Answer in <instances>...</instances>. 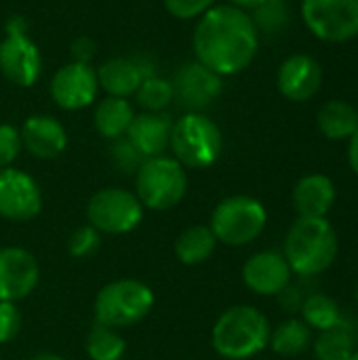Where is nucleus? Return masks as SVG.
Instances as JSON below:
<instances>
[{
  "label": "nucleus",
  "mask_w": 358,
  "mask_h": 360,
  "mask_svg": "<svg viewBox=\"0 0 358 360\" xmlns=\"http://www.w3.org/2000/svg\"><path fill=\"white\" fill-rule=\"evenodd\" d=\"M196 61L219 76L243 72L255 59L260 32L245 11L219 4L200 15L194 30Z\"/></svg>",
  "instance_id": "obj_1"
},
{
  "label": "nucleus",
  "mask_w": 358,
  "mask_h": 360,
  "mask_svg": "<svg viewBox=\"0 0 358 360\" xmlns=\"http://www.w3.org/2000/svg\"><path fill=\"white\" fill-rule=\"evenodd\" d=\"M338 234L327 217H298L285 238V259L300 276L323 274L338 257Z\"/></svg>",
  "instance_id": "obj_2"
},
{
  "label": "nucleus",
  "mask_w": 358,
  "mask_h": 360,
  "mask_svg": "<svg viewBox=\"0 0 358 360\" xmlns=\"http://www.w3.org/2000/svg\"><path fill=\"white\" fill-rule=\"evenodd\" d=\"M270 323L253 306L241 304L224 310L211 331L213 350L226 360H249L268 348Z\"/></svg>",
  "instance_id": "obj_3"
},
{
  "label": "nucleus",
  "mask_w": 358,
  "mask_h": 360,
  "mask_svg": "<svg viewBox=\"0 0 358 360\" xmlns=\"http://www.w3.org/2000/svg\"><path fill=\"white\" fill-rule=\"evenodd\" d=\"M154 308V291L137 278H118L99 289L95 295V323L127 329L141 323Z\"/></svg>",
  "instance_id": "obj_4"
},
{
  "label": "nucleus",
  "mask_w": 358,
  "mask_h": 360,
  "mask_svg": "<svg viewBox=\"0 0 358 360\" xmlns=\"http://www.w3.org/2000/svg\"><path fill=\"white\" fill-rule=\"evenodd\" d=\"M173 158L184 169H209L222 156L224 139L219 127L200 112H188L171 129Z\"/></svg>",
  "instance_id": "obj_5"
},
{
  "label": "nucleus",
  "mask_w": 358,
  "mask_h": 360,
  "mask_svg": "<svg viewBox=\"0 0 358 360\" xmlns=\"http://www.w3.org/2000/svg\"><path fill=\"white\" fill-rule=\"evenodd\" d=\"M188 192L186 169L169 156L146 158L135 173V196L143 209L169 211L177 207Z\"/></svg>",
  "instance_id": "obj_6"
},
{
  "label": "nucleus",
  "mask_w": 358,
  "mask_h": 360,
  "mask_svg": "<svg viewBox=\"0 0 358 360\" xmlns=\"http://www.w3.org/2000/svg\"><path fill=\"white\" fill-rule=\"evenodd\" d=\"M268 224L266 207L253 196H228L211 213V232L217 243L228 247H245L262 236Z\"/></svg>",
  "instance_id": "obj_7"
},
{
  "label": "nucleus",
  "mask_w": 358,
  "mask_h": 360,
  "mask_svg": "<svg viewBox=\"0 0 358 360\" xmlns=\"http://www.w3.org/2000/svg\"><path fill=\"white\" fill-rule=\"evenodd\" d=\"M143 205L135 192L122 188H103L95 192L87 205V219L101 234L122 236L139 228L143 221Z\"/></svg>",
  "instance_id": "obj_8"
},
{
  "label": "nucleus",
  "mask_w": 358,
  "mask_h": 360,
  "mask_svg": "<svg viewBox=\"0 0 358 360\" xmlns=\"http://www.w3.org/2000/svg\"><path fill=\"white\" fill-rule=\"evenodd\" d=\"M306 27L325 42H346L358 36V0H302Z\"/></svg>",
  "instance_id": "obj_9"
},
{
  "label": "nucleus",
  "mask_w": 358,
  "mask_h": 360,
  "mask_svg": "<svg viewBox=\"0 0 358 360\" xmlns=\"http://www.w3.org/2000/svg\"><path fill=\"white\" fill-rule=\"evenodd\" d=\"M0 72L17 86H32L40 78L42 57L30 40L21 17H13L6 25V36L0 42Z\"/></svg>",
  "instance_id": "obj_10"
},
{
  "label": "nucleus",
  "mask_w": 358,
  "mask_h": 360,
  "mask_svg": "<svg viewBox=\"0 0 358 360\" xmlns=\"http://www.w3.org/2000/svg\"><path fill=\"white\" fill-rule=\"evenodd\" d=\"M42 209V192L36 179L19 169H0V217L30 221Z\"/></svg>",
  "instance_id": "obj_11"
},
{
  "label": "nucleus",
  "mask_w": 358,
  "mask_h": 360,
  "mask_svg": "<svg viewBox=\"0 0 358 360\" xmlns=\"http://www.w3.org/2000/svg\"><path fill=\"white\" fill-rule=\"evenodd\" d=\"M40 281V266L36 257L21 247L0 249V302L25 300Z\"/></svg>",
  "instance_id": "obj_12"
},
{
  "label": "nucleus",
  "mask_w": 358,
  "mask_h": 360,
  "mask_svg": "<svg viewBox=\"0 0 358 360\" xmlns=\"http://www.w3.org/2000/svg\"><path fill=\"white\" fill-rule=\"evenodd\" d=\"M97 74L87 63H65L51 82V95L61 110H82L97 97Z\"/></svg>",
  "instance_id": "obj_13"
},
{
  "label": "nucleus",
  "mask_w": 358,
  "mask_h": 360,
  "mask_svg": "<svg viewBox=\"0 0 358 360\" xmlns=\"http://www.w3.org/2000/svg\"><path fill=\"white\" fill-rule=\"evenodd\" d=\"M173 84V95L190 110L198 112L207 105H211L224 91L222 76L205 68L203 63H184L177 74Z\"/></svg>",
  "instance_id": "obj_14"
},
{
  "label": "nucleus",
  "mask_w": 358,
  "mask_h": 360,
  "mask_svg": "<svg viewBox=\"0 0 358 360\" xmlns=\"http://www.w3.org/2000/svg\"><path fill=\"white\" fill-rule=\"evenodd\" d=\"M291 268L283 253L260 251L243 266V283L257 295H281L291 283Z\"/></svg>",
  "instance_id": "obj_15"
},
{
  "label": "nucleus",
  "mask_w": 358,
  "mask_h": 360,
  "mask_svg": "<svg viewBox=\"0 0 358 360\" xmlns=\"http://www.w3.org/2000/svg\"><path fill=\"white\" fill-rule=\"evenodd\" d=\"M276 82L281 95L287 97L289 101H298V103L308 101L321 91L323 84L321 63L306 53L291 55L283 61Z\"/></svg>",
  "instance_id": "obj_16"
},
{
  "label": "nucleus",
  "mask_w": 358,
  "mask_h": 360,
  "mask_svg": "<svg viewBox=\"0 0 358 360\" xmlns=\"http://www.w3.org/2000/svg\"><path fill=\"white\" fill-rule=\"evenodd\" d=\"M19 135H21V146L40 160L57 158L68 146L65 129L61 127L57 118L46 116V114L30 116L23 122Z\"/></svg>",
  "instance_id": "obj_17"
},
{
  "label": "nucleus",
  "mask_w": 358,
  "mask_h": 360,
  "mask_svg": "<svg viewBox=\"0 0 358 360\" xmlns=\"http://www.w3.org/2000/svg\"><path fill=\"white\" fill-rule=\"evenodd\" d=\"M171 129L173 122L167 114L143 112L133 118L124 137L143 158H154V156H162L165 150L169 148Z\"/></svg>",
  "instance_id": "obj_18"
},
{
  "label": "nucleus",
  "mask_w": 358,
  "mask_h": 360,
  "mask_svg": "<svg viewBox=\"0 0 358 360\" xmlns=\"http://www.w3.org/2000/svg\"><path fill=\"white\" fill-rule=\"evenodd\" d=\"M291 202L300 217H327L335 202V184L323 173L304 175L293 188Z\"/></svg>",
  "instance_id": "obj_19"
},
{
  "label": "nucleus",
  "mask_w": 358,
  "mask_h": 360,
  "mask_svg": "<svg viewBox=\"0 0 358 360\" xmlns=\"http://www.w3.org/2000/svg\"><path fill=\"white\" fill-rule=\"evenodd\" d=\"M97 84L110 95V97H131L139 89L141 80L146 78L141 68L127 57H114L99 65Z\"/></svg>",
  "instance_id": "obj_20"
},
{
  "label": "nucleus",
  "mask_w": 358,
  "mask_h": 360,
  "mask_svg": "<svg viewBox=\"0 0 358 360\" xmlns=\"http://www.w3.org/2000/svg\"><path fill=\"white\" fill-rule=\"evenodd\" d=\"M135 118L133 105L124 97H106L97 103L95 110V129L106 139H120L127 135L131 122Z\"/></svg>",
  "instance_id": "obj_21"
},
{
  "label": "nucleus",
  "mask_w": 358,
  "mask_h": 360,
  "mask_svg": "<svg viewBox=\"0 0 358 360\" xmlns=\"http://www.w3.org/2000/svg\"><path fill=\"white\" fill-rule=\"evenodd\" d=\"M217 238L209 226L196 224L186 228L175 240V257L184 266H200L215 253Z\"/></svg>",
  "instance_id": "obj_22"
},
{
  "label": "nucleus",
  "mask_w": 358,
  "mask_h": 360,
  "mask_svg": "<svg viewBox=\"0 0 358 360\" xmlns=\"http://www.w3.org/2000/svg\"><path fill=\"white\" fill-rule=\"evenodd\" d=\"M319 129L327 139H350L358 131V110L342 99H331L319 110Z\"/></svg>",
  "instance_id": "obj_23"
},
{
  "label": "nucleus",
  "mask_w": 358,
  "mask_h": 360,
  "mask_svg": "<svg viewBox=\"0 0 358 360\" xmlns=\"http://www.w3.org/2000/svg\"><path fill=\"white\" fill-rule=\"evenodd\" d=\"M357 352V333L350 325H338L319 331L314 340V354L319 360H348Z\"/></svg>",
  "instance_id": "obj_24"
},
{
  "label": "nucleus",
  "mask_w": 358,
  "mask_h": 360,
  "mask_svg": "<svg viewBox=\"0 0 358 360\" xmlns=\"http://www.w3.org/2000/svg\"><path fill=\"white\" fill-rule=\"evenodd\" d=\"M312 344V329L302 319L283 321L274 331H270L268 346L281 356H298L306 352Z\"/></svg>",
  "instance_id": "obj_25"
},
{
  "label": "nucleus",
  "mask_w": 358,
  "mask_h": 360,
  "mask_svg": "<svg viewBox=\"0 0 358 360\" xmlns=\"http://www.w3.org/2000/svg\"><path fill=\"white\" fill-rule=\"evenodd\" d=\"M84 352L91 360H122L127 342L118 329L95 323L84 338Z\"/></svg>",
  "instance_id": "obj_26"
},
{
  "label": "nucleus",
  "mask_w": 358,
  "mask_h": 360,
  "mask_svg": "<svg viewBox=\"0 0 358 360\" xmlns=\"http://www.w3.org/2000/svg\"><path fill=\"white\" fill-rule=\"evenodd\" d=\"M302 321L314 331L329 329V327H333V325H338L342 321L340 306L329 295L314 293V295L306 297L304 304H302Z\"/></svg>",
  "instance_id": "obj_27"
},
{
  "label": "nucleus",
  "mask_w": 358,
  "mask_h": 360,
  "mask_svg": "<svg viewBox=\"0 0 358 360\" xmlns=\"http://www.w3.org/2000/svg\"><path fill=\"white\" fill-rule=\"evenodd\" d=\"M137 103L146 112H162L173 101V84L160 76H146L135 91Z\"/></svg>",
  "instance_id": "obj_28"
},
{
  "label": "nucleus",
  "mask_w": 358,
  "mask_h": 360,
  "mask_svg": "<svg viewBox=\"0 0 358 360\" xmlns=\"http://www.w3.org/2000/svg\"><path fill=\"white\" fill-rule=\"evenodd\" d=\"M253 23L264 32H279L287 25L289 21V8L285 0H266L262 6H257L253 11Z\"/></svg>",
  "instance_id": "obj_29"
},
{
  "label": "nucleus",
  "mask_w": 358,
  "mask_h": 360,
  "mask_svg": "<svg viewBox=\"0 0 358 360\" xmlns=\"http://www.w3.org/2000/svg\"><path fill=\"white\" fill-rule=\"evenodd\" d=\"M99 247H101V232H97L89 224L76 228L68 238V253L76 259H87L95 255Z\"/></svg>",
  "instance_id": "obj_30"
},
{
  "label": "nucleus",
  "mask_w": 358,
  "mask_h": 360,
  "mask_svg": "<svg viewBox=\"0 0 358 360\" xmlns=\"http://www.w3.org/2000/svg\"><path fill=\"white\" fill-rule=\"evenodd\" d=\"M110 158H112V165L122 171V173H137V169L141 167V162L146 160L131 143L127 137H120L112 143L110 148Z\"/></svg>",
  "instance_id": "obj_31"
},
{
  "label": "nucleus",
  "mask_w": 358,
  "mask_h": 360,
  "mask_svg": "<svg viewBox=\"0 0 358 360\" xmlns=\"http://www.w3.org/2000/svg\"><path fill=\"white\" fill-rule=\"evenodd\" d=\"M21 150L23 146L19 129H15L13 124H0V169H8L17 160Z\"/></svg>",
  "instance_id": "obj_32"
},
{
  "label": "nucleus",
  "mask_w": 358,
  "mask_h": 360,
  "mask_svg": "<svg viewBox=\"0 0 358 360\" xmlns=\"http://www.w3.org/2000/svg\"><path fill=\"white\" fill-rule=\"evenodd\" d=\"M21 331V312L13 302H0V344L13 342Z\"/></svg>",
  "instance_id": "obj_33"
},
{
  "label": "nucleus",
  "mask_w": 358,
  "mask_h": 360,
  "mask_svg": "<svg viewBox=\"0 0 358 360\" xmlns=\"http://www.w3.org/2000/svg\"><path fill=\"white\" fill-rule=\"evenodd\" d=\"M165 8L177 17V19H194L205 15L211 6H215V0H162Z\"/></svg>",
  "instance_id": "obj_34"
},
{
  "label": "nucleus",
  "mask_w": 358,
  "mask_h": 360,
  "mask_svg": "<svg viewBox=\"0 0 358 360\" xmlns=\"http://www.w3.org/2000/svg\"><path fill=\"white\" fill-rule=\"evenodd\" d=\"M72 55H74V61L76 63H87L93 59L95 55V44L91 38H78L74 44H72Z\"/></svg>",
  "instance_id": "obj_35"
},
{
  "label": "nucleus",
  "mask_w": 358,
  "mask_h": 360,
  "mask_svg": "<svg viewBox=\"0 0 358 360\" xmlns=\"http://www.w3.org/2000/svg\"><path fill=\"white\" fill-rule=\"evenodd\" d=\"M348 162L358 175V131L350 137V143H348Z\"/></svg>",
  "instance_id": "obj_36"
},
{
  "label": "nucleus",
  "mask_w": 358,
  "mask_h": 360,
  "mask_svg": "<svg viewBox=\"0 0 358 360\" xmlns=\"http://www.w3.org/2000/svg\"><path fill=\"white\" fill-rule=\"evenodd\" d=\"M266 0H228V4L230 6H236V8H241V11H255L257 6H262Z\"/></svg>",
  "instance_id": "obj_37"
},
{
  "label": "nucleus",
  "mask_w": 358,
  "mask_h": 360,
  "mask_svg": "<svg viewBox=\"0 0 358 360\" xmlns=\"http://www.w3.org/2000/svg\"><path fill=\"white\" fill-rule=\"evenodd\" d=\"M30 360H65V359H63V356H59V354H53V352H40V354L32 356Z\"/></svg>",
  "instance_id": "obj_38"
},
{
  "label": "nucleus",
  "mask_w": 358,
  "mask_h": 360,
  "mask_svg": "<svg viewBox=\"0 0 358 360\" xmlns=\"http://www.w3.org/2000/svg\"><path fill=\"white\" fill-rule=\"evenodd\" d=\"M348 360H358V350H357V352H354V354H352V356H350V359H348Z\"/></svg>",
  "instance_id": "obj_39"
},
{
  "label": "nucleus",
  "mask_w": 358,
  "mask_h": 360,
  "mask_svg": "<svg viewBox=\"0 0 358 360\" xmlns=\"http://www.w3.org/2000/svg\"><path fill=\"white\" fill-rule=\"evenodd\" d=\"M357 110H358V108H357Z\"/></svg>",
  "instance_id": "obj_40"
}]
</instances>
